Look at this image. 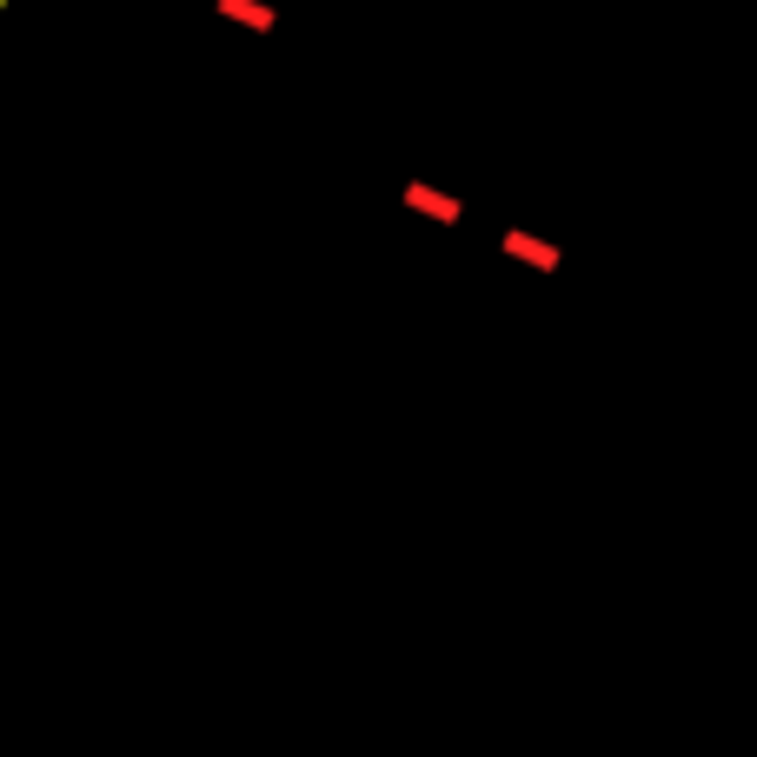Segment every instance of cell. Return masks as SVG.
Returning a JSON list of instances; mask_svg holds the SVG:
<instances>
[{
	"label": "cell",
	"instance_id": "obj_2",
	"mask_svg": "<svg viewBox=\"0 0 757 757\" xmlns=\"http://www.w3.org/2000/svg\"><path fill=\"white\" fill-rule=\"evenodd\" d=\"M213 14H220L226 27H246V34H279L273 0H213Z\"/></svg>",
	"mask_w": 757,
	"mask_h": 757
},
{
	"label": "cell",
	"instance_id": "obj_3",
	"mask_svg": "<svg viewBox=\"0 0 757 757\" xmlns=\"http://www.w3.org/2000/svg\"><path fill=\"white\" fill-rule=\"evenodd\" d=\"M499 246H505L512 259H525V266H538V273H558V259H565L552 240H538V233H525V226H512V233H505Z\"/></svg>",
	"mask_w": 757,
	"mask_h": 757
},
{
	"label": "cell",
	"instance_id": "obj_1",
	"mask_svg": "<svg viewBox=\"0 0 757 757\" xmlns=\"http://www.w3.org/2000/svg\"><path fill=\"white\" fill-rule=\"evenodd\" d=\"M399 200H406L412 213H425V220H439V226H459L465 220V200H459V193H445V186H432V180H406V186H399Z\"/></svg>",
	"mask_w": 757,
	"mask_h": 757
}]
</instances>
